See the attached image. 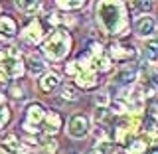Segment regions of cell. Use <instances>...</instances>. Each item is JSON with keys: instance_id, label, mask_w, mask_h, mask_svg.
Here are the masks:
<instances>
[{"instance_id": "1", "label": "cell", "mask_w": 158, "mask_h": 154, "mask_svg": "<svg viewBox=\"0 0 158 154\" xmlns=\"http://www.w3.org/2000/svg\"><path fill=\"white\" fill-rule=\"evenodd\" d=\"M97 18L101 26L113 36L127 34V10L121 2H99Z\"/></svg>"}, {"instance_id": "2", "label": "cell", "mask_w": 158, "mask_h": 154, "mask_svg": "<svg viewBox=\"0 0 158 154\" xmlns=\"http://www.w3.org/2000/svg\"><path fill=\"white\" fill-rule=\"evenodd\" d=\"M42 49L46 53V57L52 59V61L63 59L69 53V49H71V38H69L67 30H63V28L52 30L49 36L46 38V42H44Z\"/></svg>"}, {"instance_id": "3", "label": "cell", "mask_w": 158, "mask_h": 154, "mask_svg": "<svg viewBox=\"0 0 158 154\" xmlns=\"http://www.w3.org/2000/svg\"><path fill=\"white\" fill-rule=\"evenodd\" d=\"M91 131V121L83 113H75L67 123V132L71 138H85Z\"/></svg>"}, {"instance_id": "4", "label": "cell", "mask_w": 158, "mask_h": 154, "mask_svg": "<svg viewBox=\"0 0 158 154\" xmlns=\"http://www.w3.org/2000/svg\"><path fill=\"white\" fill-rule=\"evenodd\" d=\"M135 32L140 38H152L156 32V20L152 16H140L135 20Z\"/></svg>"}, {"instance_id": "5", "label": "cell", "mask_w": 158, "mask_h": 154, "mask_svg": "<svg viewBox=\"0 0 158 154\" xmlns=\"http://www.w3.org/2000/svg\"><path fill=\"white\" fill-rule=\"evenodd\" d=\"M40 127H42V132H44V135L53 136V135L59 131V128H61V115H59V113H56V111L46 113V119L40 123Z\"/></svg>"}, {"instance_id": "6", "label": "cell", "mask_w": 158, "mask_h": 154, "mask_svg": "<svg viewBox=\"0 0 158 154\" xmlns=\"http://www.w3.org/2000/svg\"><path fill=\"white\" fill-rule=\"evenodd\" d=\"M42 36H44V32H42L40 22L28 24V26L24 28V32H22V40L28 44V46H36V44H40L42 42Z\"/></svg>"}, {"instance_id": "7", "label": "cell", "mask_w": 158, "mask_h": 154, "mask_svg": "<svg viewBox=\"0 0 158 154\" xmlns=\"http://www.w3.org/2000/svg\"><path fill=\"white\" fill-rule=\"evenodd\" d=\"M46 61H44L40 56H30L26 61H24V69H26V73H30L32 77H38V75H44V73L48 71L46 69Z\"/></svg>"}, {"instance_id": "8", "label": "cell", "mask_w": 158, "mask_h": 154, "mask_svg": "<svg viewBox=\"0 0 158 154\" xmlns=\"http://www.w3.org/2000/svg\"><path fill=\"white\" fill-rule=\"evenodd\" d=\"M18 28H16V20L10 16H2L0 18V42H10L16 36Z\"/></svg>"}, {"instance_id": "9", "label": "cell", "mask_w": 158, "mask_h": 154, "mask_svg": "<svg viewBox=\"0 0 158 154\" xmlns=\"http://www.w3.org/2000/svg\"><path fill=\"white\" fill-rule=\"evenodd\" d=\"M46 109L42 107V103H30L28 109H26V121L30 123V125H36L40 127V123L46 119Z\"/></svg>"}, {"instance_id": "10", "label": "cell", "mask_w": 158, "mask_h": 154, "mask_svg": "<svg viewBox=\"0 0 158 154\" xmlns=\"http://www.w3.org/2000/svg\"><path fill=\"white\" fill-rule=\"evenodd\" d=\"M109 57L113 59H128V57H135V48L131 46H123V44H113L111 48H107Z\"/></svg>"}, {"instance_id": "11", "label": "cell", "mask_w": 158, "mask_h": 154, "mask_svg": "<svg viewBox=\"0 0 158 154\" xmlns=\"http://www.w3.org/2000/svg\"><path fill=\"white\" fill-rule=\"evenodd\" d=\"M2 73L6 77H22L24 73H26V69H24V59H10L6 61V65L2 67Z\"/></svg>"}, {"instance_id": "12", "label": "cell", "mask_w": 158, "mask_h": 154, "mask_svg": "<svg viewBox=\"0 0 158 154\" xmlns=\"http://www.w3.org/2000/svg\"><path fill=\"white\" fill-rule=\"evenodd\" d=\"M97 85V75L93 71H79L75 75V87L79 89H93Z\"/></svg>"}, {"instance_id": "13", "label": "cell", "mask_w": 158, "mask_h": 154, "mask_svg": "<svg viewBox=\"0 0 158 154\" xmlns=\"http://www.w3.org/2000/svg\"><path fill=\"white\" fill-rule=\"evenodd\" d=\"M59 83H61V79H59L57 73L46 71L42 75V79H40V89H42L44 93H49V91H53V89H57Z\"/></svg>"}, {"instance_id": "14", "label": "cell", "mask_w": 158, "mask_h": 154, "mask_svg": "<svg viewBox=\"0 0 158 154\" xmlns=\"http://www.w3.org/2000/svg\"><path fill=\"white\" fill-rule=\"evenodd\" d=\"M136 77H138L136 67L135 65H127L125 69H121V71L115 75V83H118V85H131Z\"/></svg>"}, {"instance_id": "15", "label": "cell", "mask_w": 158, "mask_h": 154, "mask_svg": "<svg viewBox=\"0 0 158 154\" xmlns=\"http://www.w3.org/2000/svg\"><path fill=\"white\" fill-rule=\"evenodd\" d=\"M111 69V59L105 56H99L91 59V71L93 73H107Z\"/></svg>"}, {"instance_id": "16", "label": "cell", "mask_w": 158, "mask_h": 154, "mask_svg": "<svg viewBox=\"0 0 158 154\" xmlns=\"http://www.w3.org/2000/svg\"><path fill=\"white\" fill-rule=\"evenodd\" d=\"M16 6H18V10H22L24 14H38L40 10H42V2L40 0H32V2H26V0H18L16 2Z\"/></svg>"}, {"instance_id": "17", "label": "cell", "mask_w": 158, "mask_h": 154, "mask_svg": "<svg viewBox=\"0 0 158 154\" xmlns=\"http://www.w3.org/2000/svg\"><path fill=\"white\" fill-rule=\"evenodd\" d=\"M113 117V109L111 107H95L93 109V119L99 123H107Z\"/></svg>"}, {"instance_id": "18", "label": "cell", "mask_w": 158, "mask_h": 154, "mask_svg": "<svg viewBox=\"0 0 158 154\" xmlns=\"http://www.w3.org/2000/svg\"><path fill=\"white\" fill-rule=\"evenodd\" d=\"M97 154H113L115 152V144L109 142V138H103V140H97L95 148H93Z\"/></svg>"}, {"instance_id": "19", "label": "cell", "mask_w": 158, "mask_h": 154, "mask_svg": "<svg viewBox=\"0 0 158 154\" xmlns=\"http://www.w3.org/2000/svg\"><path fill=\"white\" fill-rule=\"evenodd\" d=\"M127 152H128V154H144V152H146V142L140 140V138H135L132 142H128Z\"/></svg>"}, {"instance_id": "20", "label": "cell", "mask_w": 158, "mask_h": 154, "mask_svg": "<svg viewBox=\"0 0 158 154\" xmlns=\"http://www.w3.org/2000/svg\"><path fill=\"white\" fill-rule=\"evenodd\" d=\"M144 57H146V61H154L156 59V42L154 40H146L144 42Z\"/></svg>"}, {"instance_id": "21", "label": "cell", "mask_w": 158, "mask_h": 154, "mask_svg": "<svg viewBox=\"0 0 158 154\" xmlns=\"http://www.w3.org/2000/svg\"><path fill=\"white\" fill-rule=\"evenodd\" d=\"M61 97L65 99V101H77L79 93H77L75 85H65V87L61 89Z\"/></svg>"}, {"instance_id": "22", "label": "cell", "mask_w": 158, "mask_h": 154, "mask_svg": "<svg viewBox=\"0 0 158 154\" xmlns=\"http://www.w3.org/2000/svg\"><path fill=\"white\" fill-rule=\"evenodd\" d=\"M85 6V2H81V0H61L59 2V8L61 10H77V8H83Z\"/></svg>"}, {"instance_id": "23", "label": "cell", "mask_w": 158, "mask_h": 154, "mask_svg": "<svg viewBox=\"0 0 158 154\" xmlns=\"http://www.w3.org/2000/svg\"><path fill=\"white\" fill-rule=\"evenodd\" d=\"M109 101H111L109 91H103V93H97L95 95V105L97 107H109Z\"/></svg>"}, {"instance_id": "24", "label": "cell", "mask_w": 158, "mask_h": 154, "mask_svg": "<svg viewBox=\"0 0 158 154\" xmlns=\"http://www.w3.org/2000/svg\"><path fill=\"white\" fill-rule=\"evenodd\" d=\"M8 119H10L8 107H0V128H4V127L8 125Z\"/></svg>"}, {"instance_id": "25", "label": "cell", "mask_w": 158, "mask_h": 154, "mask_svg": "<svg viewBox=\"0 0 158 154\" xmlns=\"http://www.w3.org/2000/svg\"><path fill=\"white\" fill-rule=\"evenodd\" d=\"M4 140H6V144L12 148V150H18V148H20V140L16 138V135H8Z\"/></svg>"}, {"instance_id": "26", "label": "cell", "mask_w": 158, "mask_h": 154, "mask_svg": "<svg viewBox=\"0 0 158 154\" xmlns=\"http://www.w3.org/2000/svg\"><path fill=\"white\" fill-rule=\"evenodd\" d=\"M10 95H12L14 99H20V101L26 97V95H24V91H22V87H18V85H14L12 89H10Z\"/></svg>"}, {"instance_id": "27", "label": "cell", "mask_w": 158, "mask_h": 154, "mask_svg": "<svg viewBox=\"0 0 158 154\" xmlns=\"http://www.w3.org/2000/svg\"><path fill=\"white\" fill-rule=\"evenodd\" d=\"M46 150H48L49 154H56V150H57V142L53 140V138H49V140L46 142Z\"/></svg>"}, {"instance_id": "28", "label": "cell", "mask_w": 158, "mask_h": 154, "mask_svg": "<svg viewBox=\"0 0 158 154\" xmlns=\"http://www.w3.org/2000/svg\"><path fill=\"white\" fill-rule=\"evenodd\" d=\"M65 71L69 73V75H77V71H79V69H77V63L75 61H69L67 65H65Z\"/></svg>"}, {"instance_id": "29", "label": "cell", "mask_w": 158, "mask_h": 154, "mask_svg": "<svg viewBox=\"0 0 158 154\" xmlns=\"http://www.w3.org/2000/svg\"><path fill=\"white\" fill-rule=\"evenodd\" d=\"M24 131H28V132H40V127L30 125V123H24Z\"/></svg>"}, {"instance_id": "30", "label": "cell", "mask_w": 158, "mask_h": 154, "mask_svg": "<svg viewBox=\"0 0 158 154\" xmlns=\"http://www.w3.org/2000/svg\"><path fill=\"white\" fill-rule=\"evenodd\" d=\"M131 6H132V8H150L152 4H150V2H132Z\"/></svg>"}, {"instance_id": "31", "label": "cell", "mask_w": 158, "mask_h": 154, "mask_svg": "<svg viewBox=\"0 0 158 154\" xmlns=\"http://www.w3.org/2000/svg\"><path fill=\"white\" fill-rule=\"evenodd\" d=\"M6 61H8V56L4 52H0V71H2V67L6 65Z\"/></svg>"}, {"instance_id": "32", "label": "cell", "mask_w": 158, "mask_h": 154, "mask_svg": "<svg viewBox=\"0 0 158 154\" xmlns=\"http://www.w3.org/2000/svg\"><path fill=\"white\" fill-rule=\"evenodd\" d=\"M4 103H6V97H4L2 93H0V107H4Z\"/></svg>"}, {"instance_id": "33", "label": "cell", "mask_w": 158, "mask_h": 154, "mask_svg": "<svg viewBox=\"0 0 158 154\" xmlns=\"http://www.w3.org/2000/svg\"><path fill=\"white\" fill-rule=\"evenodd\" d=\"M146 154H156V152H154V150H150V152H146Z\"/></svg>"}, {"instance_id": "34", "label": "cell", "mask_w": 158, "mask_h": 154, "mask_svg": "<svg viewBox=\"0 0 158 154\" xmlns=\"http://www.w3.org/2000/svg\"><path fill=\"white\" fill-rule=\"evenodd\" d=\"M87 154H97V152H95V150H91V152H87Z\"/></svg>"}, {"instance_id": "35", "label": "cell", "mask_w": 158, "mask_h": 154, "mask_svg": "<svg viewBox=\"0 0 158 154\" xmlns=\"http://www.w3.org/2000/svg\"><path fill=\"white\" fill-rule=\"evenodd\" d=\"M0 154H6V152H4V150H2V148H0Z\"/></svg>"}, {"instance_id": "36", "label": "cell", "mask_w": 158, "mask_h": 154, "mask_svg": "<svg viewBox=\"0 0 158 154\" xmlns=\"http://www.w3.org/2000/svg\"><path fill=\"white\" fill-rule=\"evenodd\" d=\"M69 154H77V152H69Z\"/></svg>"}, {"instance_id": "37", "label": "cell", "mask_w": 158, "mask_h": 154, "mask_svg": "<svg viewBox=\"0 0 158 154\" xmlns=\"http://www.w3.org/2000/svg\"><path fill=\"white\" fill-rule=\"evenodd\" d=\"M0 10H2V6H0Z\"/></svg>"}]
</instances>
